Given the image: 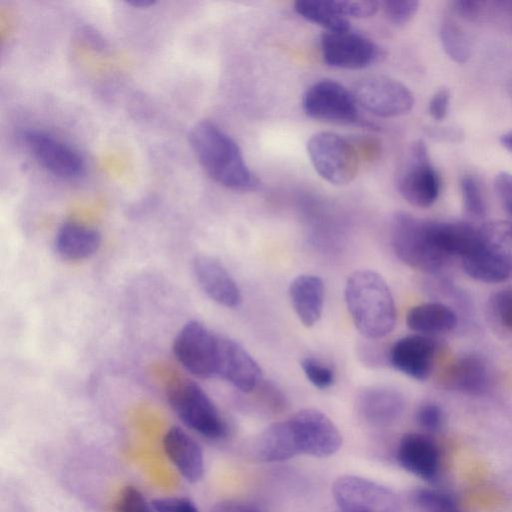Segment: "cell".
<instances>
[{"label":"cell","mask_w":512,"mask_h":512,"mask_svg":"<svg viewBox=\"0 0 512 512\" xmlns=\"http://www.w3.org/2000/svg\"><path fill=\"white\" fill-rule=\"evenodd\" d=\"M189 141L204 169L219 185L237 192L252 191L257 179L247 166L242 151L230 135L209 120L196 123Z\"/></svg>","instance_id":"1"},{"label":"cell","mask_w":512,"mask_h":512,"mask_svg":"<svg viewBox=\"0 0 512 512\" xmlns=\"http://www.w3.org/2000/svg\"><path fill=\"white\" fill-rule=\"evenodd\" d=\"M345 302L352 321L366 339H381L396 323V307L389 286L375 271L361 269L347 279Z\"/></svg>","instance_id":"2"},{"label":"cell","mask_w":512,"mask_h":512,"mask_svg":"<svg viewBox=\"0 0 512 512\" xmlns=\"http://www.w3.org/2000/svg\"><path fill=\"white\" fill-rule=\"evenodd\" d=\"M391 244L403 263L423 272L437 273L450 261L433 240L431 220L406 212H398L392 219Z\"/></svg>","instance_id":"3"},{"label":"cell","mask_w":512,"mask_h":512,"mask_svg":"<svg viewBox=\"0 0 512 512\" xmlns=\"http://www.w3.org/2000/svg\"><path fill=\"white\" fill-rule=\"evenodd\" d=\"M167 399L179 419L196 433L211 440L227 436L226 420L197 383L189 379L174 381L168 388Z\"/></svg>","instance_id":"4"},{"label":"cell","mask_w":512,"mask_h":512,"mask_svg":"<svg viewBox=\"0 0 512 512\" xmlns=\"http://www.w3.org/2000/svg\"><path fill=\"white\" fill-rule=\"evenodd\" d=\"M306 147L315 171L327 182L345 185L356 177L358 153L346 138L333 132H318L309 138Z\"/></svg>","instance_id":"5"},{"label":"cell","mask_w":512,"mask_h":512,"mask_svg":"<svg viewBox=\"0 0 512 512\" xmlns=\"http://www.w3.org/2000/svg\"><path fill=\"white\" fill-rule=\"evenodd\" d=\"M397 187L401 196L418 208H428L438 199L441 179L424 141L416 140L409 147Z\"/></svg>","instance_id":"6"},{"label":"cell","mask_w":512,"mask_h":512,"mask_svg":"<svg viewBox=\"0 0 512 512\" xmlns=\"http://www.w3.org/2000/svg\"><path fill=\"white\" fill-rule=\"evenodd\" d=\"M172 350L178 362L198 378L217 376L218 335L199 321L191 320L179 330Z\"/></svg>","instance_id":"7"},{"label":"cell","mask_w":512,"mask_h":512,"mask_svg":"<svg viewBox=\"0 0 512 512\" xmlns=\"http://www.w3.org/2000/svg\"><path fill=\"white\" fill-rule=\"evenodd\" d=\"M338 509L346 512H399L397 495L385 485L357 475H343L332 485Z\"/></svg>","instance_id":"8"},{"label":"cell","mask_w":512,"mask_h":512,"mask_svg":"<svg viewBox=\"0 0 512 512\" xmlns=\"http://www.w3.org/2000/svg\"><path fill=\"white\" fill-rule=\"evenodd\" d=\"M300 455L326 458L342 446V435L334 422L314 408L299 410L289 419Z\"/></svg>","instance_id":"9"},{"label":"cell","mask_w":512,"mask_h":512,"mask_svg":"<svg viewBox=\"0 0 512 512\" xmlns=\"http://www.w3.org/2000/svg\"><path fill=\"white\" fill-rule=\"evenodd\" d=\"M353 95L359 106L382 118L405 115L414 105V96L409 88L387 76H370L360 80Z\"/></svg>","instance_id":"10"},{"label":"cell","mask_w":512,"mask_h":512,"mask_svg":"<svg viewBox=\"0 0 512 512\" xmlns=\"http://www.w3.org/2000/svg\"><path fill=\"white\" fill-rule=\"evenodd\" d=\"M302 107L307 116L320 121L352 124L359 120L353 93L330 79L312 84L303 96Z\"/></svg>","instance_id":"11"},{"label":"cell","mask_w":512,"mask_h":512,"mask_svg":"<svg viewBox=\"0 0 512 512\" xmlns=\"http://www.w3.org/2000/svg\"><path fill=\"white\" fill-rule=\"evenodd\" d=\"M21 138L36 161L51 174L66 180L84 175L83 157L58 138L37 129L23 131Z\"/></svg>","instance_id":"12"},{"label":"cell","mask_w":512,"mask_h":512,"mask_svg":"<svg viewBox=\"0 0 512 512\" xmlns=\"http://www.w3.org/2000/svg\"><path fill=\"white\" fill-rule=\"evenodd\" d=\"M320 47L325 63L335 68L363 69L379 57L378 46L351 28L324 32L320 38Z\"/></svg>","instance_id":"13"},{"label":"cell","mask_w":512,"mask_h":512,"mask_svg":"<svg viewBox=\"0 0 512 512\" xmlns=\"http://www.w3.org/2000/svg\"><path fill=\"white\" fill-rule=\"evenodd\" d=\"M217 376L242 393L253 392L262 382V371L237 341L218 336Z\"/></svg>","instance_id":"14"},{"label":"cell","mask_w":512,"mask_h":512,"mask_svg":"<svg viewBox=\"0 0 512 512\" xmlns=\"http://www.w3.org/2000/svg\"><path fill=\"white\" fill-rule=\"evenodd\" d=\"M436 354L434 340L413 334L398 339L389 349V364L415 380H426L433 369Z\"/></svg>","instance_id":"15"},{"label":"cell","mask_w":512,"mask_h":512,"mask_svg":"<svg viewBox=\"0 0 512 512\" xmlns=\"http://www.w3.org/2000/svg\"><path fill=\"white\" fill-rule=\"evenodd\" d=\"M404 409L402 393L388 386L365 387L356 397L357 414L365 423L376 428L394 424Z\"/></svg>","instance_id":"16"},{"label":"cell","mask_w":512,"mask_h":512,"mask_svg":"<svg viewBox=\"0 0 512 512\" xmlns=\"http://www.w3.org/2000/svg\"><path fill=\"white\" fill-rule=\"evenodd\" d=\"M193 273L201 289L214 302L227 308L240 305V289L218 259L203 254L196 256L193 260Z\"/></svg>","instance_id":"17"},{"label":"cell","mask_w":512,"mask_h":512,"mask_svg":"<svg viewBox=\"0 0 512 512\" xmlns=\"http://www.w3.org/2000/svg\"><path fill=\"white\" fill-rule=\"evenodd\" d=\"M396 458L404 470L421 479L434 480L439 473V451L427 435H403L397 446Z\"/></svg>","instance_id":"18"},{"label":"cell","mask_w":512,"mask_h":512,"mask_svg":"<svg viewBox=\"0 0 512 512\" xmlns=\"http://www.w3.org/2000/svg\"><path fill=\"white\" fill-rule=\"evenodd\" d=\"M299 454L289 421L267 426L248 443V457L255 462L276 463Z\"/></svg>","instance_id":"19"},{"label":"cell","mask_w":512,"mask_h":512,"mask_svg":"<svg viewBox=\"0 0 512 512\" xmlns=\"http://www.w3.org/2000/svg\"><path fill=\"white\" fill-rule=\"evenodd\" d=\"M166 455L181 476L190 483L198 482L205 472L201 446L183 429L174 426L163 437Z\"/></svg>","instance_id":"20"},{"label":"cell","mask_w":512,"mask_h":512,"mask_svg":"<svg viewBox=\"0 0 512 512\" xmlns=\"http://www.w3.org/2000/svg\"><path fill=\"white\" fill-rule=\"evenodd\" d=\"M486 362L476 355H464L452 361L441 376L442 385L449 390L466 394H482L490 385Z\"/></svg>","instance_id":"21"},{"label":"cell","mask_w":512,"mask_h":512,"mask_svg":"<svg viewBox=\"0 0 512 512\" xmlns=\"http://www.w3.org/2000/svg\"><path fill=\"white\" fill-rule=\"evenodd\" d=\"M292 307L305 327L314 326L322 316L325 287L316 275L301 274L295 277L288 289Z\"/></svg>","instance_id":"22"},{"label":"cell","mask_w":512,"mask_h":512,"mask_svg":"<svg viewBox=\"0 0 512 512\" xmlns=\"http://www.w3.org/2000/svg\"><path fill=\"white\" fill-rule=\"evenodd\" d=\"M100 245L101 234L96 229L75 222L63 224L55 236L58 254L69 260L88 258Z\"/></svg>","instance_id":"23"},{"label":"cell","mask_w":512,"mask_h":512,"mask_svg":"<svg viewBox=\"0 0 512 512\" xmlns=\"http://www.w3.org/2000/svg\"><path fill=\"white\" fill-rule=\"evenodd\" d=\"M408 328L417 334L431 336L447 333L457 325L456 313L439 302L422 303L411 307L406 314Z\"/></svg>","instance_id":"24"},{"label":"cell","mask_w":512,"mask_h":512,"mask_svg":"<svg viewBox=\"0 0 512 512\" xmlns=\"http://www.w3.org/2000/svg\"><path fill=\"white\" fill-rule=\"evenodd\" d=\"M462 267L471 278L483 283H501L506 281L512 271L482 244L464 256Z\"/></svg>","instance_id":"25"},{"label":"cell","mask_w":512,"mask_h":512,"mask_svg":"<svg viewBox=\"0 0 512 512\" xmlns=\"http://www.w3.org/2000/svg\"><path fill=\"white\" fill-rule=\"evenodd\" d=\"M294 9L297 14L325 28L326 31L350 29V23L340 13L336 0H298L294 4Z\"/></svg>","instance_id":"26"},{"label":"cell","mask_w":512,"mask_h":512,"mask_svg":"<svg viewBox=\"0 0 512 512\" xmlns=\"http://www.w3.org/2000/svg\"><path fill=\"white\" fill-rule=\"evenodd\" d=\"M482 244L512 271V222L491 221L479 227Z\"/></svg>","instance_id":"27"},{"label":"cell","mask_w":512,"mask_h":512,"mask_svg":"<svg viewBox=\"0 0 512 512\" xmlns=\"http://www.w3.org/2000/svg\"><path fill=\"white\" fill-rule=\"evenodd\" d=\"M446 54L457 63H465L471 55V44L464 28L453 18L445 17L439 30Z\"/></svg>","instance_id":"28"},{"label":"cell","mask_w":512,"mask_h":512,"mask_svg":"<svg viewBox=\"0 0 512 512\" xmlns=\"http://www.w3.org/2000/svg\"><path fill=\"white\" fill-rule=\"evenodd\" d=\"M460 192L466 214L474 219L484 218L487 204L478 180L471 175L463 176L460 180Z\"/></svg>","instance_id":"29"},{"label":"cell","mask_w":512,"mask_h":512,"mask_svg":"<svg viewBox=\"0 0 512 512\" xmlns=\"http://www.w3.org/2000/svg\"><path fill=\"white\" fill-rule=\"evenodd\" d=\"M413 502L426 512H443L456 509L453 498L435 489H417L412 494Z\"/></svg>","instance_id":"30"},{"label":"cell","mask_w":512,"mask_h":512,"mask_svg":"<svg viewBox=\"0 0 512 512\" xmlns=\"http://www.w3.org/2000/svg\"><path fill=\"white\" fill-rule=\"evenodd\" d=\"M301 368L309 382L318 389H327L335 381V374L331 367L317 358H303Z\"/></svg>","instance_id":"31"},{"label":"cell","mask_w":512,"mask_h":512,"mask_svg":"<svg viewBox=\"0 0 512 512\" xmlns=\"http://www.w3.org/2000/svg\"><path fill=\"white\" fill-rule=\"evenodd\" d=\"M386 18L397 26L407 24L417 13L419 2L414 0H388L380 3Z\"/></svg>","instance_id":"32"},{"label":"cell","mask_w":512,"mask_h":512,"mask_svg":"<svg viewBox=\"0 0 512 512\" xmlns=\"http://www.w3.org/2000/svg\"><path fill=\"white\" fill-rule=\"evenodd\" d=\"M116 512H153V507L137 487L126 486L117 499Z\"/></svg>","instance_id":"33"},{"label":"cell","mask_w":512,"mask_h":512,"mask_svg":"<svg viewBox=\"0 0 512 512\" xmlns=\"http://www.w3.org/2000/svg\"><path fill=\"white\" fill-rule=\"evenodd\" d=\"M490 306L496 320L512 331V289L497 291L490 299Z\"/></svg>","instance_id":"34"},{"label":"cell","mask_w":512,"mask_h":512,"mask_svg":"<svg viewBox=\"0 0 512 512\" xmlns=\"http://www.w3.org/2000/svg\"><path fill=\"white\" fill-rule=\"evenodd\" d=\"M507 21L512 23V0L480 1L478 22Z\"/></svg>","instance_id":"35"},{"label":"cell","mask_w":512,"mask_h":512,"mask_svg":"<svg viewBox=\"0 0 512 512\" xmlns=\"http://www.w3.org/2000/svg\"><path fill=\"white\" fill-rule=\"evenodd\" d=\"M417 424L425 431L434 432L443 424V411L441 407L432 402L421 404L415 413Z\"/></svg>","instance_id":"36"},{"label":"cell","mask_w":512,"mask_h":512,"mask_svg":"<svg viewBox=\"0 0 512 512\" xmlns=\"http://www.w3.org/2000/svg\"><path fill=\"white\" fill-rule=\"evenodd\" d=\"M366 339V338H365ZM378 339H366L361 343L358 349V355L361 361L370 367H381L389 363V350H384L381 344L376 341Z\"/></svg>","instance_id":"37"},{"label":"cell","mask_w":512,"mask_h":512,"mask_svg":"<svg viewBox=\"0 0 512 512\" xmlns=\"http://www.w3.org/2000/svg\"><path fill=\"white\" fill-rule=\"evenodd\" d=\"M337 7L344 17L368 18L379 9L375 1L336 0Z\"/></svg>","instance_id":"38"},{"label":"cell","mask_w":512,"mask_h":512,"mask_svg":"<svg viewBox=\"0 0 512 512\" xmlns=\"http://www.w3.org/2000/svg\"><path fill=\"white\" fill-rule=\"evenodd\" d=\"M154 512H199L197 506L186 497H162L152 502Z\"/></svg>","instance_id":"39"},{"label":"cell","mask_w":512,"mask_h":512,"mask_svg":"<svg viewBox=\"0 0 512 512\" xmlns=\"http://www.w3.org/2000/svg\"><path fill=\"white\" fill-rule=\"evenodd\" d=\"M494 188L503 208L512 218V174L499 172L494 179Z\"/></svg>","instance_id":"40"},{"label":"cell","mask_w":512,"mask_h":512,"mask_svg":"<svg viewBox=\"0 0 512 512\" xmlns=\"http://www.w3.org/2000/svg\"><path fill=\"white\" fill-rule=\"evenodd\" d=\"M449 104V90L445 87L439 88L429 101L428 112L434 120L441 121L447 116Z\"/></svg>","instance_id":"41"},{"label":"cell","mask_w":512,"mask_h":512,"mask_svg":"<svg viewBox=\"0 0 512 512\" xmlns=\"http://www.w3.org/2000/svg\"><path fill=\"white\" fill-rule=\"evenodd\" d=\"M210 512H262L256 506L238 500H223L216 503Z\"/></svg>","instance_id":"42"},{"label":"cell","mask_w":512,"mask_h":512,"mask_svg":"<svg viewBox=\"0 0 512 512\" xmlns=\"http://www.w3.org/2000/svg\"><path fill=\"white\" fill-rule=\"evenodd\" d=\"M500 143L505 149L512 153V129L501 135Z\"/></svg>","instance_id":"43"},{"label":"cell","mask_w":512,"mask_h":512,"mask_svg":"<svg viewBox=\"0 0 512 512\" xmlns=\"http://www.w3.org/2000/svg\"><path fill=\"white\" fill-rule=\"evenodd\" d=\"M155 1L152 0H132L128 1L127 4L134 8H148L155 4Z\"/></svg>","instance_id":"44"},{"label":"cell","mask_w":512,"mask_h":512,"mask_svg":"<svg viewBox=\"0 0 512 512\" xmlns=\"http://www.w3.org/2000/svg\"><path fill=\"white\" fill-rule=\"evenodd\" d=\"M333 512H346V511H343V510H341V509L336 508V510H335V511H333Z\"/></svg>","instance_id":"45"},{"label":"cell","mask_w":512,"mask_h":512,"mask_svg":"<svg viewBox=\"0 0 512 512\" xmlns=\"http://www.w3.org/2000/svg\"><path fill=\"white\" fill-rule=\"evenodd\" d=\"M443 512H457L456 509H452V510H447V511H443Z\"/></svg>","instance_id":"46"}]
</instances>
